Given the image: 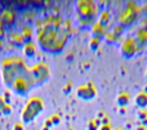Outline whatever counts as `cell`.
Returning <instances> with one entry per match:
<instances>
[{"mask_svg":"<svg viewBox=\"0 0 147 130\" xmlns=\"http://www.w3.org/2000/svg\"><path fill=\"white\" fill-rule=\"evenodd\" d=\"M70 33L68 21H63L60 17L49 16L41 21L37 36L38 43L44 51L51 53L61 52L67 43Z\"/></svg>","mask_w":147,"mask_h":130,"instance_id":"cell-1","label":"cell"},{"mask_svg":"<svg viewBox=\"0 0 147 130\" xmlns=\"http://www.w3.org/2000/svg\"><path fill=\"white\" fill-rule=\"evenodd\" d=\"M44 108V104H42V100L39 99V98H31L26 106L24 107L23 109V113H22V120L23 122L25 123H29L31 121H33L39 114L40 112Z\"/></svg>","mask_w":147,"mask_h":130,"instance_id":"cell-2","label":"cell"},{"mask_svg":"<svg viewBox=\"0 0 147 130\" xmlns=\"http://www.w3.org/2000/svg\"><path fill=\"white\" fill-rule=\"evenodd\" d=\"M77 7L83 17H91L95 13V5L92 0H80L78 1Z\"/></svg>","mask_w":147,"mask_h":130,"instance_id":"cell-3","label":"cell"},{"mask_svg":"<svg viewBox=\"0 0 147 130\" xmlns=\"http://www.w3.org/2000/svg\"><path fill=\"white\" fill-rule=\"evenodd\" d=\"M32 77L34 78L36 82H38L40 84L44 83L48 78V67L45 63H38L33 68Z\"/></svg>","mask_w":147,"mask_h":130,"instance_id":"cell-4","label":"cell"},{"mask_svg":"<svg viewBox=\"0 0 147 130\" xmlns=\"http://www.w3.org/2000/svg\"><path fill=\"white\" fill-rule=\"evenodd\" d=\"M96 91L94 89V86L92 84H85V85H80L77 90V95L78 98L83 99V100H91L95 97Z\"/></svg>","mask_w":147,"mask_h":130,"instance_id":"cell-5","label":"cell"},{"mask_svg":"<svg viewBox=\"0 0 147 130\" xmlns=\"http://www.w3.org/2000/svg\"><path fill=\"white\" fill-rule=\"evenodd\" d=\"M136 51H137V46H136L134 39H132V38L125 39L123 45H122V54H123V56H125L126 59H130L136 54Z\"/></svg>","mask_w":147,"mask_h":130,"instance_id":"cell-6","label":"cell"},{"mask_svg":"<svg viewBox=\"0 0 147 130\" xmlns=\"http://www.w3.org/2000/svg\"><path fill=\"white\" fill-rule=\"evenodd\" d=\"M136 101V105L140 108V109H145L147 107V92L142 91V92H139L134 99Z\"/></svg>","mask_w":147,"mask_h":130,"instance_id":"cell-7","label":"cell"},{"mask_svg":"<svg viewBox=\"0 0 147 130\" xmlns=\"http://www.w3.org/2000/svg\"><path fill=\"white\" fill-rule=\"evenodd\" d=\"M134 12L131 9V8H127L125 12H123V14H122V16H121V21H122V23H131L130 21L132 20V16L134 17Z\"/></svg>","mask_w":147,"mask_h":130,"instance_id":"cell-8","label":"cell"},{"mask_svg":"<svg viewBox=\"0 0 147 130\" xmlns=\"http://www.w3.org/2000/svg\"><path fill=\"white\" fill-rule=\"evenodd\" d=\"M129 101H130V97H129V94H127L126 92H123V93H121V94L117 97V104H118L121 107L126 106V105L129 104Z\"/></svg>","mask_w":147,"mask_h":130,"instance_id":"cell-9","label":"cell"},{"mask_svg":"<svg viewBox=\"0 0 147 130\" xmlns=\"http://www.w3.org/2000/svg\"><path fill=\"white\" fill-rule=\"evenodd\" d=\"M24 52H25L26 56H29V58H32V56L34 55V53H36V47H34V45H33L32 43H28V44L25 45Z\"/></svg>","mask_w":147,"mask_h":130,"instance_id":"cell-10","label":"cell"},{"mask_svg":"<svg viewBox=\"0 0 147 130\" xmlns=\"http://www.w3.org/2000/svg\"><path fill=\"white\" fill-rule=\"evenodd\" d=\"M138 117L139 120L142 122V124H147V112L145 109H140L139 113H138Z\"/></svg>","mask_w":147,"mask_h":130,"instance_id":"cell-11","label":"cell"},{"mask_svg":"<svg viewBox=\"0 0 147 130\" xmlns=\"http://www.w3.org/2000/svg\"><path fill=\"white\" fill-rule=\"evenodd\" d=\"M108 20H109V13H108V12H105V13H102L101 16H100V22H99V24H101L102 26H105V24L108 22Z\"/></svg>","mask_w":147,"mask_h":130,"instance_id":"cell-12","label":"cell"},{"mask_svg":"<svg viewBox=\"0 0 147 130\" xmlns=\"http://www.w3.org/2000/svg\"><path fill=\"white\" fill-rule=\"evenodd\" d=\"M98 129V123H96V121H91L90 123H88V130H96Z\"/></svg>","mask_w":147,"mask_h":130,"instance_id":"cell-13","label":"cell"},{"mask_svg":"<svg viewBox=\"0 0 147 130\" xmlns=\"http://www.w3.org/2000/svg\"><path fill=\"white\" fill-rule=\"evenodd\" d=\"M93 41H91V48H93V49H95L96 47H98V45H99V39L96 38H94V39H92Z\"/></svg>","mask_w":147,"mask_h":130,"instance_id":"cell-14","label":"cell"},{"mask_svg":"<svg viewBox=\"0 0 147 130\" xmlns=\"http://www.w3.org/2000/svg\"><path fill=\"white\" fill-rule=\"evenodd\" d=\"M100 130H111V128H110V125L107 123V124H102L101 128H100Z\"/></svg>","mask_w":147,"mask_h":130,"instance_id":"cell-15","label":"cell"},{"mask_svg":"<svg viewBox=\"0 0 147 130\" xmlns=\"http://www.w3.org/2000/svg\"><path fill=\"white\" fill-rule=\"evenodd\" d=\"M6 106V104L3 102V100H2V98H0V110H2V108Z\"/></svg>","mask_w":147,"mask_h":130,"instance_id":"cell-16","label":"cell"},{"mask_svg":"<svg viewBox=\"0 0 147 130\" xmlns=\"http://www.w3.org/2000/svg\"><path fill=\"white\" fill-rule=\"evenodd\" d=\"M137 130H146V128H145L144 124H141V125H139V127L137 128Z\"/></svg>","mask_w":147,"mask_h":130,"instance_id":"cell-17","label":"cell"},{"mask_svg":"<svg viewBox=\"0 0 147 130\" xmlns=\"http://www.w3.org/2000/svg\"><path fill=\"white\" fill-rule=\"evenodd\" d=\"M114 130H122L121 128H116V129H114Z\"/></svg>","mask_w":147,"mask_h":130,"instance_id":"cell-18","label":"cell"}]
</instances>
